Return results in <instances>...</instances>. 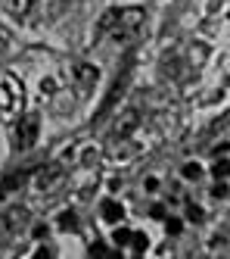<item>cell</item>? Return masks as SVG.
I'll list each match as a JSON object with an SVG mask.
<instances>
[{"label": "cell", "instance_id": "6da1fadb", "mask_svg": "<svg viewBox=\"0 0 230 259\" xmlns=\"http://www.w3.org/2000/svg\"><path fill=\"white\" fill-rule=\"evenodd\" d=\"M146 22V16L140 7H119V10H109L103 13V19H100V34H106V38H115V41H131V38H137L140 28Z\"/></svg>", "mask_w": 230, "mask_h": 259}, {"label": "cell", "instance_id": "7a4b0ae2", "mask_svg": "<svg viewBox=\"0 0 230 259\" xmlns=\"http://www.w3.org/2000/svg\"><path fill=\"white\" fill-rule=\"evenodd\" d=\"M25 109V91L16 75H0V122H13Z\"/></svg>", "mask_w": 230, "mask_h": 259}, {"label": "cell", "instance_id": "3957f363", "mask_svg": "<svg viewBox=\"0 0 230 259\" xmlns=\"http://www.w3.org/2000/svg\"><path fill=\"white\" fill-rule=\"evenodd\" d=\"M63 10H66V0H31L22 19H28L31 25H50L63 16Z\"/></svg>", "mask_w": 230, "mask_h": 259}, {"label": "cell", "instance_id": "277c9868", "mask_svg": "<svg viewBox=\"0 0 230 259\" xmlns=\"http://www.w3.org/2000/svg\"><path fill=\"white\" fill-rule=\"evenodd\" d=\"M28 222H31V212L25 206H13L7 212H0V234H4V240L19 237V234L28 228Z\"/></svg>", "mask_w": 230, "mask_h": 259}, {"label": "cell", "instance_id": "5b68a950", "mask_svg": "<svg viewBox=\"0 0 230 259\" xmlns=\"http://www.w3.org/2000/svg\"><path fill=\"white\" fill-rule=\"evenodd\" d=\"M37 125H41V119H37L34 113L19 116L16 138H13V147H16V150H28V147H34V141H37Z\"/></svg>", "mask_w": 230, "mask_h": 259}, {"label": "cell", "instance_id": "8992f818", "mask_svg": "<svg viewBox=\"0 0 230 259\" xmlns=\"http://www.w3.org/2000/svg\"><path fill=\"white\" fill-rule=\"evenodd\" d=\"M63 181H66V169H63L60 162H53V165H47L44 172H37L34 188L41 191V194H53L56 188H63Z\"/></svg>", "mask_w": 230, "mask_h": 259}, {"label": "cell", "instance_id": "52a82bcc", "mask_svg": "<svg viewBox=\"0 0 230 259\" xmlns=\"http://www.w3.org/2000/svg\"><path fill=\"white\" fill-rule=\"evenodd\" d=\"M72 75L75 78H78V88H93V84H97V78H100V72L97 69H93V66H87V63H75L72 66Z\"/></svg>", "mask_w": 230, "mask_h": 259}, {"label": "cell", "instance_id": "ba28073f", "mask_svg": "<svg viewBox=\"0 0 230 259\" xmlns=\"http://www.w3.org/2000/svg\"><path fill=\"white\" fill-rule=\"evenodd\" d=\"M28 4H31V0H0V7H4V13L16 16V19H22V16H25Z\"/></svg>", "mask_w": 230, "mask_h": 259}, {"label": "cell", "instance_id": "9c48e42d", "mask_svg": "<svg viewBox=\"0 0 230 259\" xmlns=\"http://www.w3.org/2000/svg\"><path fill=\"white\" fill-rule=\"evenodd\" d=\"M103 219H106V222L122 219V206H115V203H103Z\"/></svg>", "mask_w": 230, "mask_h": 259}, {"label": "cell", "instance_id": "30bf717a", "mask_svg": "<svg viewBox=\"0 0 230 259\" xmlns=\"http://www.w3.org/2000/svg\"><path fill=\"white\" fill-rule=\"evenodd\" d=\"M7 47H10V38H7V31L0 28V63H4V57H7Z\"/></svg>", "mask_w": 230, "mask_h": 259}]
</instances>
